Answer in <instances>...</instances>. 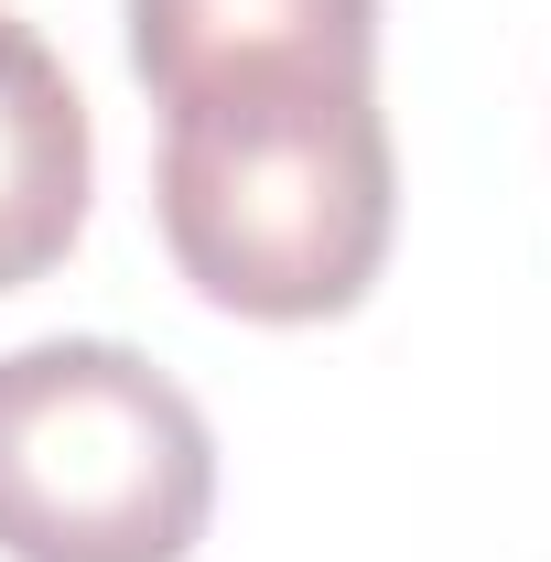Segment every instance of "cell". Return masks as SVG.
<instances>
[{
    "label": "cell",
    "instance_id": "277c9868",
    "mask_svg": "<svg viewBox=\"0 0 551 562\" xmlns=\"http://www.w3.org/2000/svg\"><path fill=\"white\" fill-rule=\"evenodd\" d=\"M87 184H98V131L87 98L55 66V44L0 11V292L44 281L87 227Z\"/></svg>",
    "mask_w": 551,
    "mask_h": 562
},
{
    "label": "cell",
    "instance_id": "3957f363",
    "mask_svg": "<svg viewBox=\"0 0 551 562\" xmlns=\"http://www.w3.org/2000/svg\"><path fill=\"white\" fill-rule=\"evenodd\" d=\"M151 109L249 87H379V0H120Z\"/></svg>",
    "mask_w": 551,
    "mask_h": 562
},
{
    "label": "cell",
    "instance_id": "7a4b0ae2",
    "mask_svg": "<svg viewBox=\"0 0 551 562\" xmlns=\"http://www.w3.org/2000/svg\"><path fill=\"white\" fill-rule=\"evenodd\" d=\"M216 519V432L173 368L120 336L0 357V552L184 562Z\"/></svg>",
    "mask_w": 551,
    "mask_h": 562
},
{
    "label": "cell",
    "instance_id": "6da1fadb",
    "mask_svg": "<svg viewBox=\"0 0 551 562\" xmlns=\"http://www.w3.org/2000/svg\"><path fill=\"white\" fill-rule=\"evenodd\" d=\"M162 249L216 314L325 325L357 314L401 227L379 87H249L162 120Z\"/></svg>",
    "mask_w": 551,
    "mask_h": 562
}]
</instances>
